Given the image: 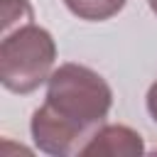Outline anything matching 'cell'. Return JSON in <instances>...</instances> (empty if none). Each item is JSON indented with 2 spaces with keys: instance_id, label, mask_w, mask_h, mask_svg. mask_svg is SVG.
Instances as JSON below:
<instances>
[{
  "instance_id": "obj_1",
  "label": "cell",
  "mask_w": 157,
  "mask_h": 157,
  "mask_svg": "<svg viewBox=\"0 0 157 157\" xmlns=\"http://www.w3.org/2000/svg\"><path fill=\"white\" fill-rule=\"evenodd\" d=\"M113 105V91L101 74L81 64H61L47 81L44 108L71 125L86 140Z\"/></svg>"
},
{
  "instance_id": "obj_2",
  "label": "cell",
  "mask_w": 157,
  "mask_h": 157,
  "mask_svg": "<svg viewBox=\"0 0 157 157\" xmlns=\"http://www.w3.org/2000/svg\"><path fill=\"white\" fill-rule=\"evenodd\" d=\"M56 44L52 34L27 22L15 32H5L0 42V81L12 93H32L52 76Z\"/></svg>"
},
{
  "instance_id": "obj_3",
  "label": "cell",
  "mask_w": 157,
  "mask_h": 157,
  "mask_svg": "<svg viewBox=\"0 0 157 157\" xmlns=\"http://www.w3.org/2000/svg\"><path fill=\"white\" fill-rule=\"evenodd\" d=\"M145 152L142 137L128 128V125H101L93 130V135L86 140V145L78 147L81 157H137Z\"/></svg>"
},
{
  "instance_id": "obj_4",
  "label": "cell",
  "mask_w": 157,
  "mask_h": 157,
  "mask_svg": "<svg viewBox=\"0 0 157 157\" xmlns=\"http://www.w3.org/2000/svg\"><path fill=\"white\" fill-rule=\"evenodd\" d=\"M64 2L76 17L88 22H103L118 15L128 0H64Z\"/></svg>"
},
{
  "instance_id": "obj_5",
  "label": "cell",
  "mask_w": 157,
  "mask_h": 157,
  "mask_svg": "<svg viewBox=\"0 0 157 157\" xmlns=\"http://www.w3.org/2000/svg\"><path fill=\"white\" fill-rule=\"evenodd\" d=\"M147 110H150V115H152V120L157 123V81L150 86V91H147Z\"/></svg>"
},
{
  "instance_id": "obj_6",
  "label": "cell",
  "mask_w": 157,
  "mask_h": 157,
  "mask_svg": "<svg viewBox=\"0 0 157 157\" xmlns=\"http://www.w3.org/2000/svg\"><path fill=\"white\" fill-rule=\"evenodd\" d=\"M147 2H150V7H152V12L157 15V0H147Z\"/></svg>"
}]
</instances>
